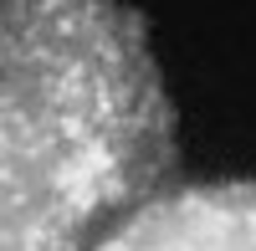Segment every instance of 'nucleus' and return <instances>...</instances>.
I'll return each instance as SVG.
<instances>
[{
	"label": "nucleus",
	"mask_w": 256,
	"mask_h": 251,
	"mask_svg": "<svg viewBox=\"0 0 256 251\" xmlns=\"http://www.w3.org/2000/svg\"><path fill=\"white\" fill-rule=\"evenodd\" d=\"M180 170V113L128 0H0V251H92Z\"/></svg>",
	"instance_id": "1"
},
{
	"label": "nucleus",
	"mask_w": 256,
	"mask_h": 251,
	"mask_svg": "<svg viewBox=\"0 0 256 251\" xmlns=\"http://www.w3.org/2000/svg\"><path fill=\"white\" fill-rule=\"evenodd\" d=\"M92 251H256V180L164 184Z\"/></svg>",
	"instance_id": "2"
}]
</instances>
